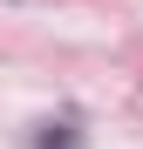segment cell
<instances>
[{"label":"cell","mask_w":143,"mask_h":149,"mask_svg":"<svg viewBox=\"0 0 143 149\" xmlns=\"http://www.w3.org/2000/svg\"><path fill=\"white\" fill-rule=\"evenodd\" d=\"M82 136L68 129V122H41V136H34V149H75Z\"/></svg>","instance_id":"obj_1"}]
</instances>
